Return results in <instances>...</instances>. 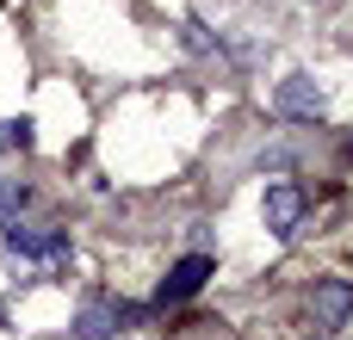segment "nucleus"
<instances>
[{"mask_svg": "<svg viewBox=\"0 0 353 340\" xmlns=\"http://www.w3.org/2000/svg\"><path fill=\"white\" fill-rule=\"evenodd\" d=\"M0 248H6L12 260H43V266H56V260H68V229H31V223L6 217V223H0Z\"/></svg>", "mask_w": 353, "mask_h": 340, "instance_id": "obj_1", "label": "nucleus"}, {"mask_svg": "<svg viewBox=\"0 0 353 340\" xmlns=\"http://www.w3.org/2000/svg\"><path fill=\"white\" fill-rule=\"evenodd\" d=\"M25 204H31V186H25V180H0V223L19 217Z\"/></svg>", "mask_w": 353, "mask_h": 340, "instance_id": "obj_7", "label": "nucleus"}, {"mask_svg": "<svg viewBox=\"0 0 353 340\" xmlns=\"http://www.w3.org/2000/svg\"><path fill=\"white\" fill-rule=\"evenodd\" d=\"M273 111H279V118H323V111H329V93H323L310 74H285L279 93H273Z\"/></svg>", "mask_w": 353, "mask_h": 340, "instance_id": "obj_3", "label": "nucleus"}, {"mask_svg": "<svg viewBox=\"0 0 353 340\" xmlns=\"http://www.w3.org/2000/svg\"><path fill=\"white\" fill-rule=\"evenodd\" d=\"M186 50H199V56H205V50H217V37H211L199 19H186Z\"/></svg>", "mask_w": 353, "mask_h": 340, "instance_id": "obj_9", "label": "nucleus"}, {"mask_svg": "<svg viewBox=\"0 0 353 340\" xmlns=\"http://www.w3.org/2000/svg\"><path fill=\"white\" fill-rule=\"evenodd\" d=\"M137 310H124V304H112V297H87L81 310H74V334L81 340H112L118 334V322H130Z\"/></svg>", "mask_w": 353, "mask_h": 340, "instance_id": "obj_5", "label": "nucleus"}, {"mask_svg": "<svg viewBox=\"0 0 353 340\" xmlns=\"http://www.w3.org/2000/svg\"><path fill=\"white\" fill-rule=\"evenodd\" d=\"M304 223V186L298 180H273L267 186V229L273 235H298Z\"/></svg>", "mask_w": 353, "mask_h": 340, "instance_id": "obj_4", "label": "nucleus"}, {"mask_svg": "<svg viewBox=\"0 0 353 340\" xmlns=\"http://www.w3.org/2000/svg\"><path fill=\"white\" fill-rule=\"evenodd\" d=\"M211 273H217V260H211V254H186V260H174V266H168V279L155 285V310H168V304H186V297H199Z\"/></svg>", "mask_w": 353, "mask_h": 340, "instance_id": "obj_2", "label": "nucleus"}, {"mask_svg": "<svg viewBox=\"0 0 353 340\" xmlns=\"http://www.w3.org/2000/svg\"><path fill=\"white\" fill-rule=\"evenodd\" d=\"M31 130H37L31 118H0V149H31V142H37Z\"/></svg>", "mask_w": 353, "mask_h": 340, "instance_id": "obj_8", "label": "nucleus"}, {"mask_svg": "<svg viewBox=\"0 0 353 340\" xmlns=\"http://www.w3.org/2000/svg\"><path fill=\"white\" fill-rule=\"evenodd\" d=\"M347 155H353V142H347Z\"/></svg>", "mask_w": 353, "mask_h": 340, "instance_id": "obj_10", "label": "nucleus"}, {"mask_svg": "<svg viewBox=\"0 0 353 340\" xmlns=\"http://www.w3.org/2000/svg\"><path fill=\"white\" fill-rule=\"evenodd\" d=\"M310 304H316V328H341L353 316V279H323Z\"/></svg>", "mask_w": 353, "mask_h": 340, "instance_id": "obj_6", "label": "nucleus"}]
</instances>
